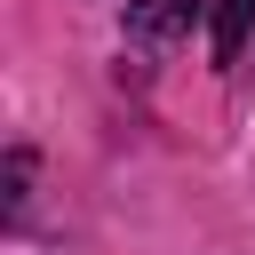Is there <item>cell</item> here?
Returning a JSON list of instances; mask_svg holds the SVG:
<instances>
[{"mask_svg": "<svg viewBox=\"0 0 255 255\" xmlns=\"http://www.w3.org/2000/svg\"><path fill=\"white\" fill-rule=\"evenodd\" d=\"M199 16H207V0H128V40L167 48V40H183Z\"/></svg>", "mask_w": 255, "mask_h": 255, "instance_id": "obj_1", "label": "cell"}, {"mask_svg": "<svg viewBox=\"0 0 255 255\" xmlns=\"http://www.w3.org/2000/svg\"><path fill=\"white\" fill-rule=\"evenodd\" d=\"M24 183H32V151H8V207H24Z\"/></svg>", "mask_w": 255, "mask_h": 255, "instance_id": "obj_3", "label": "cell"}, {"mask_svg": "<svg viewBox=\"0 0 255 255\" xmlns=\"http://www.w3.org/2000/svg\"><path fill=\"white\" fill-rule=\"evenodd\" d=\"M247 32H255V0H215V64H239Z\"/></svg>", "mask_w": 255, "mask_h": 255, "instance_id": "obj_2", "label": "cell"}]
</instances>
